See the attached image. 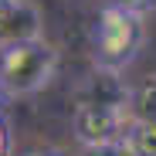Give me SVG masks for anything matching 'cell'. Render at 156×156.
<instances>
[{"label":"cell","mask_w":156,"mask_h":156,"mask_svg":"<svg viewBox=\"0 0 156 156\" xmlns=\"http://www.w3.org/2000/svg\"><path fill=\"white\" fill-rule=\"evenodd\" d=\"M146 41V14L129 10L122 4H105L98 10L95 31H92V58L98 71L119 75L136 61Z\"/></svg>","instance_id":"6da1fadb"},{"label":"cell","mask_w":156,"mask_h":156,"mask_svg":"<svg viewBox=\"0 0 156 156\" xmlns=\"http://www.w3.org/2000/svg\"><path fill=\"white\" fill-rule=\"evenodd\" d=\"M58 71V51L48 41H27L0 51V92L7 98H24L41 92Z\"/></svg>","instance_id":"7a4b0ae2"},{"label":"cell","mask_w":156,"mask_h":156,"mask_svg":"<svg viewBox=\"0 0 156 156\" xmlns=\"http://www.w3.org/2000/svg\"><path fill=\"white\" fill-rule=\"evenodd\" d=\"M133 126L129 102H78L71 115V133L85 146H119Z\"/></svg>","instance_id":"3957f363"},{"label":"cell","mask_w":156,"mask_h":156,"mask_svg":"<svg viewBox=\"0 0 156 156\" xmlns=\"http://www.w3.org/2000/svg\"><path fill=\"white\" fill-rule=\"evenodd\" d=\"M41 41V10L31 0H0V51Z\"/></svg>","instance_id":"277c9868"},{"label":"cell","mask_w":156,"mask_h":156,"mask_svg":"<svg viewBox=\"0 0 156 156\" xmlns=\"http://www.w3.org/2000/svg\"><path fill=\"white\" fill-rule=\"evenodd\" d=\"M129 115L133 122H156V75H146L129 88Z\"/></svg>","instance_id":"5b68a950"},{"label":"cell","mask_w":156,"mask_h":156,"mask_svg":"<svg viewBox=\"0 0 156 156\" xmlns=\"http://www.w3.org/2000/svg\"><path fill=\"white\" fill-rule=\"evenodd\" d=\"M119 146L126 156H156V122H133Z\"/></svg>","instance_id":"8992f818"},{"label":"cell","mask_w":156,"mask_h":156,"mask_svg":"<svg viewBox=\"0 0 156 156\" xmlns=\"http://www.w3.org/2000/svg\"><path fill=\"white\" fill-rule=\"evenodd\" d=\"M78 156H126L122 146H85Z\"/></svg>","instance_id":"52a82bcc"},{"label":"cell","mask_w":156,"mask_h":156,"mask_svg":"<svg viewBox=\"0 0 156 156\" xmlns=\"http://www.w3.org/2000/svg\"><path fill=\"white\" fill-rule=\"evenodd\" d=\"M0 156H10V129H7L4 115H0Z\"/></svg>","instance_id":"ba28073f"},{"label":"cell","mask_w":156,"mask_h":156,"mask_svg":"<svg viewBox=\"0 0 156 156\" xmlns=\"http://www.w3.org/2000/svg\"><path fill=\"white\" fill-rule=\"evenodd\" d=\"M20 156H68L65 149H55V146H44V149H27V153H20Z\"/></svg>","instance_id":"9c48e42d"}]
</instances>
